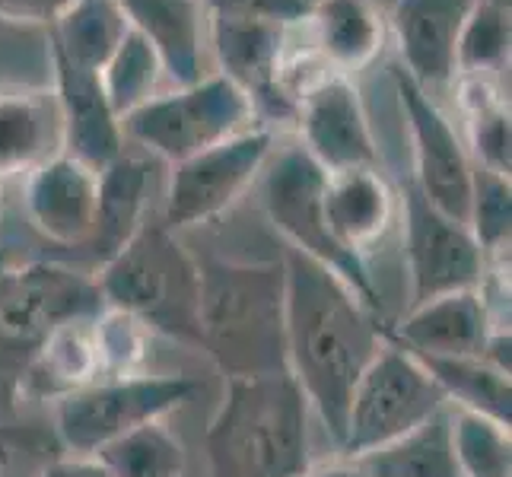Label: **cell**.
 Listing matches in <instances>:
<instances>
[{
    "mask_svg": "<svg viewBox=\"0 0 512 477\" xmlns=\"http://www.w3.org/2000/svg\"><path fill=\"white\" fill-rule=\"evenodd\" d=\"M284 353L287 373L328 436L341 443L347 401L385 344V315L325 264L284 245Z\"/></svg>",
    "mask_w": 512,
    "mask_h": 477,
    "instance_id": "6da1fadb",
    "label": "cell"
},
{
    "mask_svg": "<svg viewBox=\"0 0 512 477\" xmlns=\"http://www.w3.org/2000/svg\"><path fill=\"white\" fill-rule=\"evenodd\" d=\"M309 404L290 373L226 376L204 436L210 477H303Z\"/></svg>",
    "mask_w": 512,
    "mask_h": 477,
    "instance_id": "7a4b0ae2",
    "label": "cell"
},
{
    "mask_svg": "<svg viewBox=\"0 0 512 477\" xmlns=\"http://www.w3.org/2000/svg\"><path fill=\"white\" fill-rule=\"evenodd\" d=\"M198 338L223 379L287 373L284 264L198 261Z\"/></svg>",
    "mask_w": 512,
    "mask_h": 477,
    "instance_id": "3957f363",
    "label": "cell"
},
{
    "mask_svg": "<svg viewBox=\"0 0 512 477\" xmlns=\"http://www.w3.org/2000/svg\"><path fill=\"white\" fill-rule=\"evenodd\" d=\"M93 274L55 261L0 268V411H13L32 360L61 325L99 315Z\"/></svg>",
    "mask_w": 512,
    "mask_h": 477,
    "instance_id": "277c9868",
    "label": "cell"
},
{
    "mask_svg": "<svg viewBox=\"0 0 512 477\" xmlns=\"http://www.w3.org/2000/svg\"><path fill=\"white\" fill-rule=\"evenodd\" d=\"M102 306L140 318L150 331L201 347L198 261L163 223H144L137 236L96 268Z\"/></svg>",
    "mask_w": 512,
    "mask_h": 477,
    "instance_id": "5b68a950",
    "label": "cell"
},
{
    "mask_svg": "<svg viewBox=\"0 0 512 477\" xmlns=\"http://www.w3.org/2000/svg\"><path fill=\"white\" fill-rule=\"evenodd\" d=\"M261 172H264V179H261L264 214H268L271 226L280 233L287 249L303 252L306 258L331 268L363 296L366 306H373L379 315H385L382 293L366 268V258L347 252L338 242V236L331 233V223L325 214V175L328 172L315 163L303 147L284 150Z\"/></svg>",
    "mask_w": 512,
    "mask_h": 477,
    "instance_id": "8992f818",
    "label": "cell"
},
{
    "mask_svg": "<svg viewBox=\"0 0 512 477\" xmlns=\"http://www.w3.org/2000/svg\"><path fill=\"white\" fill-rule=\"evenodd\" d=\"M443 408H449L446 395L427 366L411 350L385 338L350 392L338 449L353 458L379 452L423 427Z\"/></svg>",
    "mask_w": 512,
    "mask_h": 477,
    "instance_id": "52a82bcc",
    "label": "cell"
},
{
    "mask_svg": "<svg viewBox=\"0 0 512 477\" xmlns=\"http://www.w3.org/2000/svg\"><path fill=\"white\" fill-rule=\"evenodd\" d=\"M198 392V382L182 373H134L96 379L77 392L51 401L58 439L74 455H96L137 427L166 420Z\"/></svg>",
    "mask_w": 512,
    "mask_h": 477,
    "instance_id": "ba28073f",
    "label": "cell"
},
{
    "mask_svg": "<svg viewBox=\"0 0 512 477\" xmlns=\"http://www.w3.org/2000/svg\"><path fill=\"white\" fill-rule=\"evenodd\" d=\"M252 118V99L233 80L214 74L191 86H179L169 96H153L121 118V134L175 166L194 153L255 128Z\"/></svg>",
    "mask_w": 512,
    "mask_h": 477,
    "instance_id": "9c48e42d",
    "label": "cell"
},
{
    "mask_svg": "<svg viewBox=\"0 0 512 477\" xmlns=\"http://www.w3.org/2000/svg\"><path fill=\"white\" fill-rule=\"evenodd\" d=\"M271 150L274 131L255 125L217 147H207L182 159V163H175L163 226L169 233H182V229L210 223L226 214L245 194V188L258 179L261 169L268 166Z\"/></svg>",
    "mask_w": 512,
    "mask_h": 477,
    "instance_id": "30bf717a",
    "label": "cell"
},
{
    "mask_svg": "<svg viewBox=\"0 0 512 477\" xmlns=\"http://www.w3.org/2000/svg\"><path fill=\"white\" fill-rule=\"evenodd\" d=\"M404 217V258H408L411 306L443 293L474 290L487 284V255L465 223L439 214L423 194L408 185L401 198Z\"/></svg>",
    "mask_w": 512,
    "mask_h": 477,
    "instance_id": "8fae6325",
    "label": "cell"
},
{
    "mask_svg": "<svg viewBox=\"0 0 512 477\" xmlns=\"http://www.w3.org/2000/svg\"><path fill=\"white\" fill-rule=\"evenodd\" d=\"M392 77H395L401 109L408 115V131L414 144L411 185L439 214L468 226L471 185H474V166L468 159V150L462 147L452 121L443 115V109L433 102L430 93H423L401 67L392 70Z\"/></svg>",
    "mask_w": 512,
    "mask_h": 477,
    "instance_id": "7c38bea8",
    "label": "cell"
},
{
    "mask_svg": "<svg viewBox=\"0 0 512 477\" xmlns=\"http://www.w3.org/2000/svg\"><path fill=\"white\" fill-rule=\"evenodd\" d=\"M303 147L328 175L350 169H379V147L357 86L347 77H322L296 102Z\"/></svg>",
    "mask_w": 512,
    "mask_h": 477,
    "instance_id": "4fadbf2b",
    "label": "cell"
},
{
    "mask_svg": "<svg viewBox=\"0 0 512 477\" xmlns=\"http://www.w3.org/2000/svg\"><path fill=\"white\" fill-rule=\"evenodd\" d=\"M493 328H509L481 287L443 293L411 306L398 322H388L385 338L417 357H481Z\"/></svg>",
    "mask_w": 512,
    "mask_h": 477,
    "instance_id": "5bb4252c",
    "label": "cell"
},
{
    "mask_svg": "<svg viewBox=\"0 0 512 477\" xmlns=\"http://www.w3.org/2000/svg\"><path fill=\"white\" fill-rule=\"evenodd\" d=\"M99 201V172L67 153H51L26 175V217L39 233L67 249L90 242Z\"/></svg>",
    "mask_w": 512,
    "mask_h": 477,
    "instance_id": "9a60e30c",
    "label": "cell"
},
{
    "mask_svg": "<svg viewBox=\"0 0 512 477\" xmlns=\"http://www.w3.org/2000/svg\"><path fill=\"white\" fill-rule=\"evenodd\" d=\"M51 64H55L61 153L99 172L125 153V134H121V121L102 90V77L96 70L70 64L58 48H51Z\"/></svg>",
    "mask_w": 512,
    "mask_h": 477,
    "instance_id": "2e32d148",
    "label": "cell"
},
{
    "mask_svg": "<svg viewBox=\"0 0 512 477\" xmlns=\"http://www.w3.org/2000/svg\"><path fill=\"white\" fill-rule=\"evenodd\" d=\"M210 32H214L220 74L233 80L252 99L255 112L261 109L271 118L296 112V102L280 86V74H284V26L214 16Z\"/></svg>",
    "mask_w": 512,
    "mask_h": 477,
    "instance_id": "e0dca14e",
    "label": "cell"
},
{
    "mask_svg": "<svg viewBox=\"0 0 512 477\" xmlns=\"http://www.w3.org/2000/svg\"><path fill=\"white\" fill-rule=\"evenodd\" d=\"M474 0H395L392 26L401 70L423 93L443 90L458 74V35Z\"/></svg>",
    "mask_w": 512,
    "mask_h": 477,
    "instance_id": "ac0fdd59",
    "label": "cell"
},
{
    "mask_svg": "<svg viewBox=\"0 0 512 477\" xmlns=\"http://www.w3.org/2000/svg\"><path fill=\"white\" fill-rule=\"evenodd\" d=\"M325 214L331 233L353 255H366L395 217V191L382 169L325 175Z\"/></svg>",
    "mask_w": 512,
    "mask_h": 477,
    "instance_id": "d6986e66",
    "label": "cell"
},
{
    "mask_svg": "<svg viewBox=\"0 0 512 477\" xmlns=\"http://www.w3.org/2000/svg\"><path fill=\"white\" fill-rule=\"evenodd\" d=\"M131 29L156 48L163 74L175 86H191L201 70V4L198 0H118Z\"/></svg>",
    "mask_w": 512,
    "mask_h": 477,
    "instance_id": "ffe728a7",
    "label": "cell"
},
{
    "mask_svg": "<svg viewBox=\"0 0 512 477\" xmlns=\"http://www.w3.org/2000/svg\"><path fill=\"white\" fill-rule=\"evenodd\" d=\"M147 191H150V166L140 156L121 153L109 166L99 169V201H96V223L90 242L83 245L105 264L118 255L137 236L147 214Z\"/></svg>",
    "mask_w": 512,
    "mask_h": 477,
    "instance_id": "44dd1931",
    "label": "cell"
},
{
    "mask_svg": "<svg viewBox=\"0 0 512 477\" xmlns=\"http://www.w3.org/2000/svg\"><path fill=\"white\" fill-rule=\"evenodd\" d=\"M93 318H77V322H67L51 334L39 350V357L29 366L20 388V401H58L61 395H70L77 388L102 379Z\"/></svg>",
    "mask_w": 512,
    "mask_h": 477,
    "instance_id": "7402d4cb",
    "label": "cell"
},
{
    "mask_svg": "<svg viewBox=\"0 0 512 477\" xmlns=\"http://www.w3.org/2000/svg\"><path fill=\"white\" fill-rule=\"evenodd\" d=\"M128 29L131 23L118 0H74L48 26V39L70 64L102 74Z\"/></svg>",
    "mask_w": 512,
    "mask_h": 477,
    "instance_id": "603a6c76",
    "label": "cell"
},
{
    "mask_svg": "<svg viewBox=\"0 0 512 477\" xmlns=\"http://www.w3.org/2000/svg\"><path fill=\"white\" fill-rule=\"evenodd\" d=\"M417 360L427 366L433 382L443 388L449 408L484 414L503 423V427H512L509 373H500L484 357H417Z\"/></svg>",
    "mask_w": 512,
    "mask_h": 477,
    "instance_id": "cb8c5ba5",
    "label": "cell"
},
{
    "mask_svg": "<svg viewBox=\"0 0 512 477\" xmlns=\"http://www.w3.org/2000/svg\"><path fill=\"white\" fill-rule=\"evenodd\" d=\"M322 55L334 67H363L382 42V23L369 0H322L309 10Z\"/></svg>",
    "mask_w": 512,
    "mask_h": 477,
    "instance_id": "d4e9b609",
    "label": "cell"
},
{
    "mask_svg": "<svg viewBox=\"0 0 512 477\" xmlns=\"http://www.w3.org/2000/svg\"><path fill=\"white\" fill-rule=\"evenodd\" d=\"M363 465L373 477H462L452 452L449 408L395 439L392 446L363 455Z\"/></svg>",
    "mask_w": 512,
    "mask_h": 477,
    "instance_id": "484cf974",
    "label": "cell"
},
{
    "mask_svg": "<svg viewBox=\"0 0 512 477\" xmlns=\"http://www.w3.org/2000/svg\"><path fill=\"white\" fill-rule=\"evenodd\" d=\"M51 125H58L51 99L32 93L0 96V175L29 172L48 159Z\"/></svg>",
    "mask_w": 512,
    "mask_h": 477,
    "instance_id": "4316f807",
    "label": "cell"
},
{
    "mask_svg": "<svg viewBox=\"0 0 512 477\" xmlns=\"http://www.w3.org/2000/svg\"><path fill=\"white\" fill-rule=\"evenodd\" d=\"M102 468L112 477H182L185 474V446L166 420H153L137 427L115 443L96 452Z\"/></svg>",
    "mask_w": 512,
    "mask_h": 477,
    "instance_id": "83f0119b",
    "label": "cell"
},
{
    "mask_svg": "<svg viewBox=\"0 0 512 477\" xmlns=\"http://www.w3.org/2000/svg\"><path fill=\"white\" fill-rule=\"evenodd\" d=\"M462 109L471 121V150L478 159V169L509 179L512 172V131L509 112L497 90L478 74H465L462 80Z\"/></svg>",
    "mask_w": 512,
    "mask_h": 477,
    "instance_id": "f1b7e54d",
    "label": "cell"
},
{
    "mask_svg": "<svg viewBox=\"0 0 512 477\" xmlns=\"http://www.w3.org/2000/svg\"><path fill=\"white\" fill-rule=\"evenodd\" d=\"M99 77H102V90L109 96L112 112L121 121L125 115H131L134 109H140V105L153 99L156 83L163 77V61L144 35L137 29H128Z\"/></svg>",
    "mask_w": 512,
    "mask_h": 477,
    "instance_id": "f546056e",
    "label": "cell"
},
{
    "mask_svg": "<svg viewBox=\"0 0 512 477\" xmlns=\"http://www.w3.org/2000/svg\"><path fill=\"white\" fill-rule=\"evenodd\" d=\"M452 452L462 477H512V433L484 414L449 408Z\"/></svg>",
    "mask_w": 512,
    "mask_h": 477,
    "instance_id": "4dcf8cb0",
    "label": "cell"
},
{
    "mask_svg": "<svg viewBox=\"0 0 512 477\" xmlns=\"http://www.w3.org/2000/svg\"><path fill=\"white\" fill-rule=\"evenodd\" d=\"M509 55V0H474L458 35V70L484 77Z\"/></svg>",
    "mask_w": 512,
    "mask_h": 477,
    "instance_id": "1f68e13d",
    "label": "cell"
},
{
    "mask_svg": "<svg viewBox=\"0 0 512 477\" xmlns=\"http://www.w3.org/2000/svg\"><path fill=\"white\" fill-rule=\"evenodd\" d=\"M93 331H96L102 379L144 373L147 347H150V334L153 331L140 322V318L105 306L93 318Z\"/></svg>",
    "mask_w": 512,
    "mask_h": 477,
    "instance_id": "d6a6232c",
    "label": "cell"
},
{
    "mask_svg": "<svg viewBox=\"0 0 512 477\" xmlns=\"http://www.w3.org/2000/svg\"><path fill=\"white\" fill-rule=\"evenodd\" d=\"M468 229H471V236L478 239L481 252L487 258L490 255L503 258L509 252V229H512V188H509V179L474 166Z\"/></svg>",
    "mask_w": 512,
    "mask_h": 477,
    "instance_id": "836d02e7",
    "label": "cell"
},
{
    "mask_svg": "<svg viewBox=\"0 0 512 477\" xmlns=\"http://www.w3.org/2000/svg\"><path fill=\"white\" fill-rule=\"evenodd\" d=\"M214 10V16H229V20H264V23H299L309 20V7L303 0H204Z\"/></svg>",
    "mask_w": 512,
    "mask_h": 477,
    "instance_id": "e575fe53",
    "label": "cell"
},
{
    "mask_svg": "<svg viewBox=\"0 0 512 477\" xmlns=\"http://www.w3.org/2000/svg\"><path fill=\"white\" fill-rule=\"evenodd\" d=\"M74 0H0V16L7 23H45L51 26Z\"/></svg>",
    "mask_w": 512,
    "mask_h": 477,
    "instance_id": "d590c367",
    "label": "cell"
},
{
    "mask_svg": "<svg viewBox=\"0 0 512 477\" xmlns=\"http://www.w3.org/2000/svg\"><path fill=\"white\" fill-rule=\"evenodd\" d=\"M39 477H112L109 471L102 468V462L96 455H61L55 462H48Z\"/></svg>",
    "mask_w": 512,
    "mask_h": 477,
    "instance_id": "8d00e7d4",
    "label": "cell"
},
{
    "mask_svg": "<svg viewBox=\"0 0 512 477\" xmlns=\"http://www.w3.org/2000/svg\"><path fill=\"white\" fill-rule=\"evenodd\" d=\"M303 477H373V474H369V468L363 465V458L338 452V455L325 458V462H312Z\"/></svg>",
    "mask_w": 512,
    "mask_h": 477,
    "instance_id": "74e56055",
    "label": "cell"
},
{
    "mask_svg": "<svg viewBox=\"0 0 512 477\" xmlns=\"http://www.w3.org/2000/svg\"><path fill=\"white\" fill-rule=\"evenodd\" d=\"M4 439H10V430L4 427V423H0V443H4Z\"/></svg>",
    "mask_w": 512,
    "mask_h": 477,
    "instance_id": "f35d334b",
    "label": "cell"
},
{
    "mask_svg": "<svg viewBox=\"0 0 512 477\" xmlns=\"http://www.w3.org/2000/svg\"><path fill=\"white\" fill-rule=\"evenodd\" d=\"M303 4H306V7H309V10H312V7H315V4H322V0H303Z\"/></svg>",
    "mask_w": 512,
    "mask_h": 477,
    "instance_id": "ab89813d",
    "label": "cell"
},
{
    "mask_svg": "<svg viewBox=\"0 0 512 477\" xmlns=\"http://www.w3.org/2000/svg\"><path fill=\"white\" fill-rule=\"evenodd\" d=\"M0 477H7V474H4V468H0Z\"/></svg>",
    "mask_w": 512,
    "mask_h": 477,
    "instance_id": "60d3db41",
    "label": "cell"
}]
</instances>
